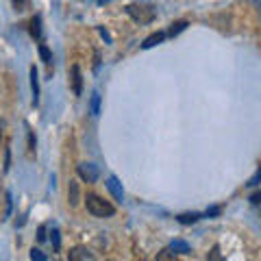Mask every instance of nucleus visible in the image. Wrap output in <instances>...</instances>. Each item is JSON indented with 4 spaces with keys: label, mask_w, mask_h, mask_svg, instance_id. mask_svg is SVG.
Instances as JSON below:
<instances>
[{
    "label": "nucleus",
    "mask_w": 261,
    "mask_h": 261,
    "mask_svg": "<svg viewBox=\"0 0 261 261\" xmlns=\"http://www.w3.org/2000/svg\"><path fill=\"white\" fill-rule=\"evenodd\" d=\"M85 205H87V211L91 215H96V218H109V215L115 213V207L111 205V202L102 200L100 196H96V194H87Z\"/></svg>",
    "instance_id": "1"
},
{
    "label": "nucleus",
    "mask_w": 261,
    "mask_h": 261,
    "mask_svg": "<svg viewBox=\"0 0 261 261\" xmlns=\"http://www.w3.org/2000/svg\"><path fill=\"white\" fill-rule=\"evenodd\" d=\"M126 13L135 20V22L150 24L155 20V16H157V9H155L153 5H128L126 7Z\"/></svg>",
    "instance_id": "2"
},
{
    "label": "nucleus",
    "mask_w": 261,
    "mask_h": 261,
    "mask_svg": "<svg viewBox=\"0 0 261 261\" xmlns=\"http://www.w3.org/2000/svg\"><path fill=\"white\" fill-rule=\"evenodd\" d=\"M78 176L85 181V183H96L98 181V168L94 166V163H78Z\"/></svg>",
    "instance_id": "3"
},
{
    "label": "nucleus",
    "mask_w": 261,
    "mask_h": 261,
    "mask_svg": "<svg viewBox=\"0 0 261 261\" xmlns=\"http://www.w3.org/2000/svg\"><path fill=\"white\" fill-rule=\"evenodd\" d=\"M68 259H70V261H96L94 252H89L87 248H83V246H74V248H70Z\"/></svg>",
    "instance_id": "4"
},
{
    "label": "nucleus",
    "mask_w": 261,
    "mask_h": 261,
    "mask_svg": "<svg viewBox=\"0 0 261 261\" xmlns=\"http://www.w3.org/2000/svg\"><path fill=\"white\" fill-rule=\"evenodd\" d=\"M107 189L111 192V196H113V200H115V202H122V200H124L122 185H120V181H117L115 176H109V179H107Z\"/></svg>",
    "instance_id": "5"
},
{
    "label": "nucleus",
    "mask_w": 261,
    "mask_h": 261,
    "mask_svg": "<svg viewBox=\"0 0 261 261\" xmlns=\"http://www.w3.org/2000/svg\"><path fill=\"white\" fill-rule=\"evenodd\" d=\"M70 74H72V89H74L76 96H81V94H83V76H81V70H78V65H72Z\"/></svg>",
    "instance_id": "6"
},
{
    "label": "nucleus",
    "mask_w": 261,
    "mask_h": 261,
    "mask_svg": "<svg viewBox=\"0 0 261 261\" xmlns=\"http://www.w3.org/2000/svg\"><path fill=\"white\" fill-rule=\"evenodd\" d=\"M163 39H166V33H153V35H150V37H146V39H144L142 48H144V50H148V48H153V46L161 44Z\"/></svg>",
    "instance_id": "7"
},
{
    "label": "nucleus",
    "mask_w": 261,
    "mask_h": 261,
    "mask_svg": "<svg viewBox=\"0 0 261 261\" xmlns=\"http://www.w3.org/2000/svg\"><path fill=\"white\" fill-rule=\"evenodd\" d=\"M31 89H33V104L39 102V81H37V70L35 65L31 68Z\"/></svg>",
    "instance_id": "8"
},
{
    "label": "nucleus",
    "mask_w": 261,
    "mask_h": 261,
    "mask_svg": "<svg viewBox=\"0 0 261 261\" xmlns=\"http://www.w3.org/2000/svg\"><path fill=\"white\" fill-rule=\"evenodd\" d=\"M68 202H70V207H76V205H78V183H76V181H70V187H68Z\"/></svg>",
    "instance_id": "9"
},
{
    "label": "nucleus",
    "mask_w": 261,
    "mask_h": 261,
    "mask_svg": "<svg viewBox=\"0 0 261 261\" xmlns=\"http://www.w3.org/2000/svg\"><path fill=\"white\" fill-rule=\"evenodd\" d=\"M29 31H31V35H33V37H35L37 42H39V39H42V18H39V16L33 18V20H31Z\"/></svg>",
    "instance_id": "10"
},
{
    "label": "nucleus",
    "mask_w": 261,
    "mask_h": 261,
    "mask_svg": "<svg viewBox=\"0 0 261 261\" xmlns=\"http://www.w3.org/2000/svg\"><path fill=\"white\" fill-rule=\"evenodd\" d=\"M187 29V20H179V22H172L170 24V29H168V33L166 35H170V37H176L179 33H183Z\"/></svg>",
    "instance_id": "11"
},
{
    "label": "nucleus",
    "mask_w": 261,
    "mask_h": 261,
    "mask_svg": "<svg viewBox=\"0 0 261 261\" xmlns=\"http://www.w3.org/2000/svg\"><path fill=\"white\" fill-rule=\"evenodd\" d=\"M170 250H172V252H183V254H189V252H192V248H189L187 241H183V239H174L172 244H170Z\"/></svg>",
    "instance_id": "12"
},
{
    "label": "nucleus",
    "mask_w": 261,
    "mask_h": 261,
    "mask_svg": "<svg viewBox=\"0 0 261 261\" xmlns=\"http://www.w3.org/2000/svg\"><path fill=\"white\" fill-rule=\"evenodd\" d=\"M202 218L200 213H181V215H176V220L181 222V224H194V222H198Z\"/></svg>",
    "instance_id": "13"
},
{
    "label": "nucleus",
    "mask_w": 261,
    "mask_h": 261,
    "mask_svg": "<svg viewBox=\"0 0 261 261\" xmlns=\"http://www.w3.org/2000/svg\"><path fill=\"white\" fill-rule=\"evenodd\" d=\"M157 261H176V254L170 248H163L161 252H157Z\"/></svg>",
    "instance_id": "14"
},
{
    "label": "nucleus",
    "mask_w": 261,
    "mask_h": 261,
    "mask_svg": "<svg viewBox=\"0 0 261 261\" xmlns=\"http://www.w3.org/2000/svg\"><path fill=\"white\" fill-rule=\"evenodd\" d=\"M207 261H224V257H222V252H220V246H213L211 250L207 252Z\"/></svg>",
    "instance_id": "15"
},
{
    "label": "nucleus",
    "mask_w": 261,
    "mask_h": 261,
    "mask_svg": "<svg viewBox=\"0 0 261 261\" xmlns=\"http://www.w3.org/2000/svg\"><path fill=\"white\" fill-rule=\"evenodd\" d=\"M89 111H91V115H98V113H100V96H98V94H94V96H91Z\"/></svg>",
    "instance_id": "16"
},
{
    "label": "nucleus",
    "mask_w": 261,
    "mask_h": 261,
    "mask_svg": "<svg viewBox=\"0 0 261 261\" xmlns=\"http://www.w3.org/2000/svg\"><path fill=\"white\" fill-rule=\"evenodd\" d=\"M39 57H42V61H46V63L52 61V52L48 50V46L46 44H39Z\"/></svg>",
    "instance_id": "17"
},
{
    "label": "nucleus",
    "mask_w": 261,
    "mask_h": 261,
    "mask_svg": "<svg viewBox=\"0 0 261 261\" xmlns=\"http://www.w3.org/2000/svg\"><path fill=\"white\" fill-rule=\"evenodd\" d=\"M259 183H261V166L257 168V172L250 176V181H248L246 185H248V187H254V185H259Z\"/></svg>",
    "instance_id": "18"
},
{
    "label": "nucleus",
    "mask_w": 261,
    "mask_h": 261,
    "mask_svg": "<svg viewBox=\"0 0 261 261\" xmlns=\"http://www.w3.org/2000/svg\"><path fill=\"white\" fill-rule=\"evenodd\" d=\"M13 7H16V11H26L29 9V0H13Z\"/></svg>",
    "instance_id": "19"
},
{
    "label": "nucleus",
    "mask_w": 261,
    "mask_h": 261,
    "mask_svg": "<svg viewBox=\"0 0 261 261\" xmlns=\"http://www.w3.org/2000/svg\"><path fill=\"white\" fill-rule=\"evenodd\" d=\"M31 259L33 261H46V254L42 250H37V248H33V250H31Z\"/></svg>",
    "instance_id": "20"
},
{
    "label": "nucleus",
    "mask_w": 261,
    "mask_h": 261,
    "mask_svg": "<svg viewBox=\"0 0 261 261\" xmlns=\"http://www.w3.org/2000/svg\"><path fill=\"white\" fill-rule=\"evenodd\" d=\"M252 202V205H261V192H252L250 194V198H248Z\"/></svg>",
    "instance_id": "21"
},
{
    "label": "nucleus",
    "mask_w": 261,
    "mask_h": 261,
    "mask_svg": "<svg viewBox=\"0 0 261 261\" xmlns=\"http://www.w3.org/2000/svg\"><path fill=\"white\" fill-rule=\"evenodd\" d=\"M220 211H222V207H211V209H207L205 215H207V218H211V215H218Z\"/></svg>",
    "instance_id": "22"
},
{
    "label": "nucleus",
    "mask_w": 261,
    "mask_h": 261,
    "mask_svg": "<svg viewBox=\"0 0 261 261\" xmlns=\"http://www.w3.org/2000/svg\"><path fill=\"white\" fill-rule=\"evenodd\" d=\"M50 235H52L50 239H52V244H55V248H59V231H57V228H52Z\"/></svg>",
    "instance_id": "23"
},
{
    "label": "nucleus",
    "mask_w": 261,
    "mask_h": 261,
    "mask_svg": "<svg viewBox=\"0 0 261 261\" xmlns=\"http://www.w3.org/2000/svg\"><path fill=\"white\" fill-rule=\"evenodd\" d=\"M9 166H11V153H9V148H7V153H5V172L9 170Z\"/></svg>",
    "instance_id": "24"
},
{
    "label": "nucleus",
    "mask_w": 261,
    "mask_h": 261,
    "mask_svg": "<svg viewBox=\"0 0 261 261\" xmlns=\"http://www.w3.org/2000/svg\"><path fill=\"white\" fill-rule=\"evenodd\" d=\"M37 239H39V241H44V239H46V226H39V231H37Z\"/></svg>",
    "instance_id": "25"
},
{
    "label": "nucleus",
    "mask_w": 261,
    "mask_h": 261,
    "mask_svg": "<svg viewBox=\"0 0 261 261\" xmlns=\"http://www.w3.org/2000/svg\"><path fill=\"white\" fill-rule=\"evenodd\" d=\"M29 150H35V137H33V133H29Z\"/></svg>",
    "instance_id": "26"
},
{
    "label": "nucleus",
    "mask_w": 261,
    "mask_h": 261,
    "mask_svg": "<svg viewBox=\"0 0 261 261\" xmlns=\"http://www.w3.org/2000/svg\"><path fill=\"white\" fill-rule=\"evenodd\" d=\"M98 3H100V5H104V3H109V0H98Z\"/></svg>",
    "instance_id": "27"
},
{
    "label": "nucleus",
    "mask_w": 261,
    "mask_h": 261,
    "mask_svg": "<svg viewBox=\"0 0 261 261\" xmlns=\"http://www.w3.org/2000/svg\"><path fill=\"white\" fill-rule=\"evenodd\" d=\"M0 137H3V133H0Z\"/></svg>",
    "instance_id": "28"
}]
</instances>
